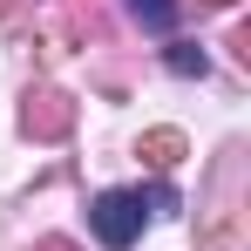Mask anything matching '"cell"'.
I'll list each match as a JSON object with an SVG mask.
<instances>
[{
    "label": "cell",
    "mask_w": 251,
    "mask_h": 251,
    "mask_svg": "<svg viewBox=\"0 0 251 251\" xmlns=\"http://www.w3.org/2000/svg\"><path fill=\"white\" fill-rule=\"evenodd\" d=\"M183 150H190V143H183L176 129H150V136L136 143V156H143V163H150V170H170V163H176V156H183Z\"/></svg>",
    "instance_id": "obj_3"
},
{
    "label": "cell",
    "mask_w": 251,
    "mask_h": 251,
    "mask_svg": "<svg viewBox=\"0 0 251 251\" xmlns=\"http://www.w3.org/2000/svg\"><path fill=\"white\" fill-rule=\"evenodd\" d=\"M129 7H136V21H143V27H156V34L176 21V0H129Z\"/></svg>",
    "instance_id": "obj_4"
},
{
    "label": "cell",
    "mask_w": 251,
    "mask_h": 251,
    "mask_svg": "<svg viewBox=\"0 0 251 251\" xmlns=\"http://www.w3.org/2000/svg\"><path fill=\"white\" fill-rule=\"evenodd\" d=\"M210 7H231V0H210Z\"/></svg>",
    "instance_id": "obj_8"
},
{
    "label": "cell",
    "mask_w": 251,
    "mask_h": 251,
    "mask_svg": "<svg viewBox=\"0 0 251 251\" xmlns=\"http://www.w3.org/2000/svg\"><path fill=\"white\" fill-rule=\"evenodd\" d=\"M21 129H27L34 143H61V136L75 129V95H61V88H27V95H21Z\"/></svg>",
    "instance_id": "obj_2"
},
{
    "label": "cell",
    "mask_w": 251,
    "mask_h": 251,
    "mask_svg": "<svg viewBox=\"0 0 251 251\" xmlns=\"http://www.w3.org/2000/svg\"><path fill=\"white\" fill-rule=\"evenodd\" d=\"M88 224H95V238L109 251H129L143 238V190H102L88 204Z\"/></svg>",
    "instance_id": "obj_1"
},
{
    "label": "cell",
    "mask_w": 251,
    "mask_h": 251,
    "mask_svg": "<svg viewBox=\"0 0 251 251\" xmlns=\"http://www.w3.org/2000/svg\"><path fill=\"white\" fill-rule=\"evenodd\" d=\"M170 68H176V75H204V54H197V48H170Z\"/></svg>",
    "instance_id": "obj_5"
},
{
    "label": "cell",
    "mask_w": 251,
    "mask_h": 251,
    "mask_svg": "<svg viewBox=\"0 0 251 251\" xmlns=\"http://www.w3.org/2000/svg\"><path fill=\"white\" fill-rule=\"evenodd\" d=\"M34 251H82L75 238H34Z\"/></svg>",
    "instance_id": "obj_6"
},
{
    "label": "cell",
    "mask_w": 251,
    "mask_h": 251,
    "mask_svg": "<svg viewBox=\"0 0 251 251\" xmlns=\"http://www.w3.org/2000/svg\"><path fill=\"white\" fill-rule=\"evenodd\" d=\"M0 14H14V0H0Z\"/></svg>",
    "instance_id": "obj_7"
}]
</instances>
